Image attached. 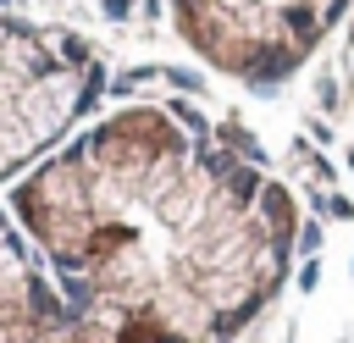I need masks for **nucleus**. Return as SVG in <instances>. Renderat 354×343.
I'll return each instance as SVG.
<instances>
[{
  "instance_id": "f03ea898",
  "label": "nucleus",
  "mask_w": 354,
  "mask_h": 343,
  "mask_svg": "<svg viewBox=\"0 0 354 343\" xmlns=\"http://www.w3.org/2000/svg\"><path fill=\"white\" fill-rule=\"evenodd\" d=\"M105 55L61 28L0 6V183L28 177L100 105Z\"/></svg>"
},
{
  "instance_id": "f257e3e1",
  "label": "nucleus",
  "mask_w": 354,
  "mask_h": 343,
  "mask_svg": "<svg viewBox=\"0 0 354 343\" xmlns=\"http://www.w3.org/2000/svg\"><path fill=\"white\" fill-rule=\"evenodd\" d=\"M55 288L122 343H232L282 293L299 205L177 94L83 122L6 194Z\"/></svg>"
},
{
  "instance_id": "7ed1b4c3",
  "label": "nucleus",
  "mask_w": 354,
  "mask_h": 343,
  "mask_svg": "<svg viewBox=\"0 0 354 343\" xmlns=\"http://www.w3.org/2000/svg\"><path fill=\"white\" fill-rule=\"evenodd\" d=\"M354 0H166L177 39L243 89L288 83Z\"/></svg>"
},
{
  "instance_id": "20e7f679",
  "label": "nucleus",
  "mask_w": 354,
  "mask_h": 343,
  "mask_svg": "<svg viewBox=\"0 0 354 343\" xmlns=\"http://www.w3.org/2000/svg\"><path fill=\"white\" fill-rule=\"evenodd\" d=\"M0 343H122L94 326L50 277L11 205L0 199Z\"/></svg>"
}]
</instances>
